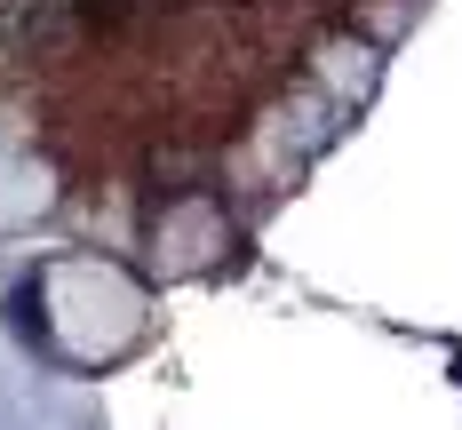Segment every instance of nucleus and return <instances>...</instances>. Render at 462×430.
I'll use <instances>...</instances> for the list:
<instances>
[{"mask_svg": "<svg viewBox=\"0 0 462 430\" xmlns=\"http://www.w3.org/2000/svg\"><path fill=\"white\" fill-rule=\"evenodd\" d=\"M72 8H80V16H88L96 32H112V24H128V16H136L143 0H72Z\"/></svg>", "mask_w": 462, "mask_h": 430, "instance_id": "f03ea898", "label": "nucleus"}, {"mask_svg": "<svg viewBox=\"0 0 462 430\" xmlns=\"http://www.w3.org/2000/svg\"><path fill=\"white\" fill-rule=\"evenodd\" d=\"M64 41V0H0V64H32Z\"/></svg>", "mask_w": 462, "mask_h": 430, "instance_id": "f257e3e1", "label": "nucleus"}]
</instances>
